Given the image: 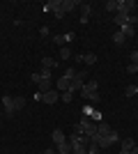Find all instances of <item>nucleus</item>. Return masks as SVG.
I'll return each instance as SVG.
<instances>
[{
    "instance_id": "nucleus-1",
    "label": "nucleus",
    "mask_w": 138,
    "mask_h": 154,
    "mask_svg": "<svg viewBox=\"0 0 138 154\" xmlns=\"http://www.w3.org/2000/svg\"><path fill=\"white\" fill-rule=\"evenodd\" d=\"M74 134H81V136H85V138H92V136L97 134V124L92 122V120H87V117H83V120L74 127Z\"/></svg>"
},
{
    "instance_id": "nucleus-2",
    "label": "nucleus",
    "mask_w": 138,
    "mask_h": 154,
    "mask_svg": "<svg viewBox=\"0 0 138 154\" xmlns=\"http://www.w3.org/2000/svg\"><path fill=\"white\" fill-rule=\"evenodd\" d=\"M85 78H87V71H78V74L72 78V85H69V90H67V92H72V94L81 92V88L85 85Z\"/></svg>"
},
{
    "instance_id": "nucleus-3",
    "label": "nucleus",
    "mask_w": 138,
    "mask_h": 154,
    "mask_svg": "<svg viewBox=\"0 0 138 154\" xmlns=\"http://www.w3.org/2000/svg\"><path fill=\"white\" fill-rule=\"evenodd\" d=\"M133 9H136V2H133V0H118V14L129 16V14H133Z\"/></svg>"
},
{
    "instance_id": "nucleus-4",
    "label": "nucleus",
    "mask_w": 138,
    "mask_h": 154,
    "mask_svg": "<svg viewBox=\"0 0 138 154\" xmlns=\"http://www.w3.org/2000/svg\"><path fill=\"white\" fill-rule=\"evenodd\" d=\"M41 101L44 103H55V101H60V92L58 90H51V92H44V94H41Z\"/></svg>"
},
{
    "instance_id": "nucleus-5",
    "label": "nucleus",
    "mask_w": 138,
    "mask_h": 154,
    "mask_svg": "<svg viewBox=\"0 0 138 154\" xmlns=\"http://www.w3.org/2000/svg\"><path fill=\"white\" fill-rule=\"evenodd\" d=\"M2 106H5V115L7 117H12L14 115V97H2Z\"/></svg>"
},
{
    "instance_id": "nucleus-6",
    "label": "nucleus",
    "mask_w": 138,
    "mask_h": 154,
    "mask_svg": "<svg viewBox=\"0 0 138 154\" xmlns=\"http://www.w3.org/2000/svg\"><path fill=\"white\" fill-rule=\"evenodd\" d=\"M83 2L81 0H62V12L65 14H69V12H74L76 7H81Z\"/></svg>"
},
{
    "instance_id": "nucleus-7",
    "label": "nucleus",
    "mask_w": 138,
    "mask_h": 154,
    "mask_svg": "<svg viewBox=\"0 0 138 154\" xmlns=\"http://www.w3.org/2000/svg\"><path fill=\"white\" fill-rule=\"evenodd\" d=\"M69 85H72V78L60 76V78H58V83H55V88H58V92H67V90H69Z\"/></svg>"
},
{
    "instance_id": "nucleus-8",
    "label": "nucleus",
    "mask_w": 138,
    "mask_h": 154,
    "mask_svg": "<svg viewBox=\"0 0 138 154\" xmlns=\"http://www.w3.org/2000/svg\"><path fill=\"white\" fill-rule=\"evenodd\" d=\"M97 88H99V83L97 81H87L83 88H81V97H85L87 92H97Z\"/></svg>"
},
{
    "instance_id": "nucleus-9",
    "label": "nucleus",
    "mask_w": 138,
    "mask_h": 154,
    "mask_svg": "<svg viewBox=\"0 0 138 154\" xmlns=\"http://www.w3.org/2000/svg\"><path fill=\"white\" fill-rule=\"evenodd\" d=\"M46 12H60V9H62V0H51V2H46V7H44Z\"/></svg>"
},
{
    "instance_id": "nucleus-10",
    "label": "nucleus",
    "mask_w": 138,
    "mask_h": 154,
    "mask_svg": "<svg viewBox=\"0 0 138 154\" xmlns=\"http://www.w3.org/2000/svg\"><path fill=\"white\" fill-rule=\"evenodd\" d=\"M51 138H53V143H55V145H60V143H65V140H67V136L62 134V129H55V131L51 134Z\"/></svg>"
},
{
    "instance_id": "nucleus-11",
    "label": "nucleus",
    "mask_w": 138,
    "mask_h": 154,
    "mask_svg": "<svg viewBox=\"0 0 138 154\" xmlns=\"http://www.w3.org/2000/svg\"><path fill=\"white\" fill-rule=\"evenodd\" d=\"M81 9H83V14H81V23H87V19H90V14H92V7L87 5H81Z\"/></svg>"
},
{
    "instance_id": "nucleus-12",
    "label": "nucleus",
    "mask_w": 138,
    "mask_h": 154,
    "mask_svg": "<svg viewBox=\"0 0 138 154\" xmlns=\"http://www.w3.org/2000/svg\"><path fill=\"white\" fill-rule=\"evenodd\" d=\"M55 152L58 154H72V145H69V143H60V145H55Z\"/></svg>"
},
{
    "instance_id": "nucleus-13",
    "label": "nucleus",
    "mask_w": 138,
    "mask_h": 154,
    "mask_svg": "<svg viewBox=\"0 0 138 154\" xmlns=\"http://www.w3.org/2000/svg\"><path fill=\"white\" fill-rule=\"evenodd\" d=\"M51 90H53L51 81H39V83H37V92H41V94H44V92H51Z\"/></svg>"
},
{
    "instance_id": "nucleus-14",
    "label": "nucleus",
    "mask_w": 138,
    "mask_h": 154,
    "mask_svg": "<svg viewBox=\"0 0 138 154\" xmlns=\"http://www.w3.org/2000/svg\"><path fill=\"white\" fill-rule=\"evenodd\" d=\"M133 149H136V143L131 138H124L122 140V152H133Z\"/></svg>"
},
{
    "instance_id": "nucleus-15",
    "label": "nucleus",
    "mask_w": 138,
    "mask_h": 154,
    "mask_svg": "<svg viewBox=\"0 0 138 154\" xmlns=\"http://www.w3.org/2000/svg\"><path fill=\"white\" fill-rule=\"evenodd\" d=\"M41 67H46V69H55V67H58V62L46 55V58H41Z\"/></svg>"
},
{
    "instance_id": "nucleus-16",
    "label": "nucleus",
    "mask_w": 138,
    "mask_h": 154,
    "mask_svg": "<svg viewBox=\"0 0 138 154\" xmlns=\"http://www.w3.org/2000/svg\"><path fill=\"white\" fill-rule=\"evenodd\" d=\"M120 32H122L124 37H133V35H136V28L127 23V26H122V28H120Z\"/></svg>"
},
{
    "instance_id": "nucleus-17",
    "label": "nucleus",
    "mask_w": 138,
    "mask_h": 154,
    "mask_svg": "<svg viewBox=\"0 0 138 154\" xmlns=\"http://www.w3.org/2000/svg\"><path fill=\"white\" fill-rule=\"evenodd\" d=\"M83 99H87V103H90V106H92V103H99V101H101L97 92H87V94L83 97Z\"/></svg>"
},
{
    "instance_id": "nucleus-18",
    "label": "nucleus",
    "mask_w": 138,
    "mask_h": 154,
    "mask_svg": "<svg viewBox=\"0 0 138 154\" xmlns=\"http://www.w3.org/2000/svg\"><path fill=\"white\" fill-rule=\"evenodd\" d=\"M72 154H87V145H72Z\"/></svg>"
},
{
    "instance_id": "nucleus-19",
    "label": "nucleus",
    "mask_w": 138,
    "mask_h": 154,
    "mask_svg": "<svg viewBox=\"0 0 138 154\" xmlns=\"http://www.w3.org/2000/svg\"><path fill=\"white\" fill-rule=\"evenodd\" d=\"M83 62H87V67H90V64H97V55H94V53H85V55H83Z\"/></svg>"
},
{
    "instance_id": "nucleus-20",
    "label": "nucleus",
    "mask_w": 138,
    "mask_h": 154,
    "mask_svg": "<svg viewBox=\"0 0 138 154\" xmlns=\"http://www.w3.org/2000/svg\"><path fill=\"white\" fill-rule=\"evenodd\" d=\"M108 131H111V127H108V124H106V122H99V124H97V134H99V136L108 134Z\"/></svg>"
},
{
    "instance_id": "nucleus-21",
    "label": "nucleus",
    "mask_w": 138,
    "mask_h": 154,
    "mask_svg": "<svg viewBox=\"0 0 138 154\" xmlns=\"http://www.w3.org/2000/svg\"><path fill=\"white\" fill-rule=\"evenodd\" d=\"M23 106H26V97H14V108L21 110Z\"/></svg>"
},
{
    "instance_id": "nucleus-22",
    "label": "nucleus",
    "mask_w": 138,
    "mask_h": 154,
    "mask_svg": "<svg viewBox=\"0 0 138 154\" xmlns=\"http://www.w3.org/2000/svg\"><path fill=\"white\" fill-rule=\"evenodd\" d=\"M124 39H127V37H124V35H122V32L118 30L115 35H113V44H118V46H120V44H124Z\"/></svg>"
},
{
    "instance_id": "nucleus-23",
    "label": "nucleus",
    "mask_w": 138,
    "mask_h": 154,
    "mask_svg": "<svg viewBox=\"0 0 138 154\" xmlns=\"http://www.w3.org/2000/svg\"><path fill=\"white\" fill-rule=\"evenodd\" d=\"M113 21H115V26H120V28L127 26V16H124V14H115V19H113Z\"/></svg>"
},
{
    "instance_id": "nucleus-24",
    "label": "nucleus",
    "mask_w": 138,
    "mask_h": 154,
    "mask_svg": "<svg viewBox=\"0 0 138 154\" xmlns=\"http://www.w3.org/2000/svg\"><path fill=\"white\" fill-rule=\"evenodd\" d=\"M51 71H53V69H46V67H41V71H39L41 81H53V78H51Z\"/></svg>"
},
{
    "instance_id": "nucleus-25",
    "label": "nucleus",
    "mask_w": 138,
    "mask_h": 154,
    "mask_svg": "<svg viewBox=\"0 0 138 154\" xmlns=\"http://www.w3.org/2000/svg\"><path fill=\"white\" fill-rule=\"evenodd\" d=\"M133 94H138V85H127L124 97H133Z\"/></svg>"
},
{
    "instance_id": "nucleus-26",
    "label": "nucleus",
    "mask_w": 138,
    "mask_h": 154,
    "mask_svg": "<svg viewBox=\"0 0 138 154\" xmlns=\"http://www.w3.org/2000/svg\"><path fill=\"white\" fill-rule=\"evenodd\" d=\"M60 58H62V60H69V58H72V51H69V46H62V48H60Z\"/></svg>"
},
{
    "instance_id": "nucleus-27",
    "label": "nucleus",
    "mask_w": 138,
    "mask_h": 154,
    "mask_svg": "<svg viewBox=\"0 0 138 154\" xmlns=\"http://www.w3.org/2000/svg\"><path fill=\"white\" fill-rule=\"evenodd\" d=\"M106 12H118V0H108L106 2Z\"/></svg>"
},
{
    "instance_id": "nucleus-28",
    "label": "nucleus",
    "mask_w": 138,
    "mask_h": 154,
    "mask_svg": "<svg viewBox=\"0 0 138 154\" xmlns=\"http://www.w3.org/2000/svg\"><path fill=\"white\" fill-rule=\"evenodd\" d=\"M74 99V94L72 92H62V94H60V101H65V103H69Z\"/></svg>"
},
{
    "instance_id": "nucleus-29",
    "label": "nucleus",
    "mask_w": 138,
    "mask_h": 154,
    "mask_svg": "<svg viewBox=\"0 0 138 154\" xmlns=\"http://www.w3.org/2000/svg\"><path fill=\"white\" fill-rule=\"evenodd\" d=\"M76 74H78V71H76V69H72V67H67L62 76H67V78H74V76H76Z\"/></svg>"
},
{
    "instance_id": "nucleus-30",
    "label": "nucleus",
    "mask_w": 138,
    "mask_h": 154,
    "mask_svg": "<svg viewBox=\"0 0 138 154\" xmlns=\"http://www.w3.org/2000/svg\"><path fill=\"white\" fill-rule=\"evenodd\" d=\"M92 113H94V108H92L90 103H85V106H83V115H85V117H90Z\"/></svg>"
},
{
    "instance_id": "nucleus-31",
    "label": "nucleus",
    "mask_w": 138,
    "mask_h": 154,
    "mask_svg": "<svg viewBox=\"0 0 138 154\" xmlns=\"http://www.w3.org/2000/svg\"><path fill=\"white\" fill-rule=\"evenodd\" d=\"M99 152V145L97 143H90V147H87V154H97Z\"/></svg>"
},
{
    "instance_id": "nucleus-32",
    "label": "nucleus",
    "mask_w": 138,
    "mask_h": 154,
    "mask_svg": "<svg viewBox=\"0 0 138 154\" xmlns=\"http://www.w3.org/2000/svg\"><path fill=\"white\" fill-rule=\"evenodd\" d=\"M53 42H55V44H60V48H62V44H65V35H55V37H53Z\"/></svg>"
},
{
    "instance_id": "nucleus-33",
    "label": "nucleus",
    "mask_w": 138,
    "mask_h": 154,
    "mask_svg": "<svg viewBox=\"0 0 138 154\" xmlns=\"http://www.w3.org/2000/svg\"><path fill=\"white\" fill-rule=\"evenodd\" d=\"M30 81H32V83H39V81H41L39 71H32V76H30Z\"/></svg>"
},
{
    "instance_id": "nucleus-34",
    "label": "nucleus",
    "mask_w": 138,
    "mask_h": 154,
    "mask_svg": "<svg viewBox=\"0 0 138 154\" xmlns=\"http://www.w3.org/2000/svg\"><path fill=\"white\" fill-rule=\"evenodd\" d=\"M74 37H76L74 32H65V44H69V42H74Z\"/></svg>"
},
{
    "instance_id": "nucleus-35",
    "label": "nucleus",
    "mask_w": 138,
    "mask_h": 154,
    "mask_svg": "<svg viewBox=\"0 0 138 154\" xmlns=\"http://www.w3.org/2000/svg\"><path fill=\"white\" fill-rule=\"evenodd\" d=\"M136 71H138V64H129V67H127V74H136Z\"/></svg>"
},
{
    "instance_id": "nucleus-36",
    "label": "nucleus",
    "mask_w": 138,
    "mask_h": 154,
    "mask_svg": "<svg viewBox=\"0 0 138 154\" xmlns=\"http://www.w3.org/2000/svg\"><path fill=\"white\" fill-rule=\"evenodd\" d=\"M131 62L138 64V51H131Z\"/></svg>"
},
{
    "instance_id": "nucleus-37",
    "label": "nucleus",
    "mask_w": 138,
    "mask_h": 154,
    "mask_svg": "<svg viewBox=\"0 0 138 154\" xmlns=\"http://www.w3.org/2000/svg\"><path fill=\"white\" fill-rule=\"evenodd\" d=\"M39 35H41V37H46V35H48V28L41 26V28H39Z\"/></svg>"
},
{
    "instance_id": "nucleus-38",
    "label": "nucleus",
    "mask_w": 138,
    "mask_h": 154,
    "mask_svg": "<svg viewBox=\"0 0 138 154\" xmlns=\"http://www.w3.org/2000/svg\"><path fill=\"white\" fill-rule=\"evenodd\" d=\"M44 154H58V152H55V149H46Z\"/></svg>"
},
{
    "instance_id": "nucleus-39",
    "label": "nucleus",
    "mask_w": 138,
    "mask_h": 154,
    "mask_svg": "<svg viewBox=\"0 0 138 154\" xmlns=\"http://www.w3.org/2000/svg\"><path fill=\"white\" fill-rule=\"evenodd\" d=\"M127 154H136V149H133V152H127Z\"/></svg>"
},
{
    "instance_id": "nucleus-40",
    "label": "nucleus",
    "mask_w": 138,
    "mask_h": 154,
    "mask_svg": "<svg viewBox=\"0 0 138 154\" xmlns=\"http://www.w3.org/2000/svg\"><path fill=\"white\" fill-rule=\"evenodd\" d=\"M118 154H127V152H122V149H120V152H118Z\"/></svg>"
}]
</instances>
